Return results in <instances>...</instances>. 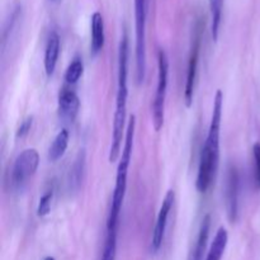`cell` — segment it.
<instances>
[{"label": "cell", "instance_id": "1", "mask_svg": "<svg viewBox=\"0 0 260 260\" xmlns=\"http://www.w3.org/2000/svg\"><path fill=\"white\" fill-rule=\"evenodd\" d=\"M222 103L223 94L221 90L216 91L215 102H213V112L211 118L210 129L205 146L201 152L200 167H198L196 187L201 193H206L210 189L211 184L215 180L216 173L220 161V129L221 118H222Z\"/></svg>", "mask_w": 260, "mask_h": 260}, {"label": "cell", "instance_id": "2", "mask_svg": "<svg viewBox=\"0 0 260 260\" xmlns=\"http://www.w3.org/2000/svg\"><path fill=\"white\" fill-rule=\"evenodd\" d=\"M127 62H128V41L127 35L123 33L118 48V88L116 96V111L113 117V132H112V145L109 150V161L114 162L121 155L122 139H123L124 123L127 114V98H128V86H127Z\"/></svg>", "mask_w": 260, "mask_h": 260}, {"label": "cell", "instance_id": "3", "mask_svg": "<svg viewBox=\"0 0 260 260\" xmlns=\"http://www.w3.org/2000/svg\"><path fill=\"white\" fill-rule=\"evenodd\" d=\"M135 128H136V117L132 116L129 118L128 126H127L123 150H122L121 159H119L118 168H117L116 185H114L113 196H112V206L111 211H109L108 222H107V230H117L118 228V218L122 205H123L124 194H126L127 175H128V168L129 162H131L132 150H134Z\"/></svg>", "mask_w": 260, "mask_h": 260}, {"label": "cell", "instance_id": "4", "mask_svg": "<svg viewBox=\"0 0 260 260\" xmlns=\"http://www.w3.org/2000/svg\"><path fill=\"white\" fill-rule=\"evenodd\" d=\"M146 12L147 0H135L136 27V79L141 84L146 73Z\"/></svg>", "mask_w": 260, "mask_h": 260}, {"label": "cell", "instance_id": "5", "mask_svg": "<svg viewBox=\"0 0 260 260\" xmlns=\"http://www.w3.org/2000/svg\"><path fill=\"white\" fill-rule=\"evenodd\" d=\"M168 75H169V60L164 50L160 48L157 52V88L152 102V123L155 131H160L164 124L165 96L168 89Z\"/></svg>", "mask_w": 260, "mask_h": 260}, {"label": "cell", "instance_id": "6", "mask_svg": "<svg viewBox=\"0 0 260 260\" xmlns=\"http://www.w3.org/2000/svg\"><path fill=\"white\" fill-rule=\"evenodd\" d=\"M40 165V155L36 149H27L18 155L12 169V184L22 188L30 177L35 175Z\"/></svg>", "mask_w": 260, "mask_h": 260}, {"label": "cell", "instance_id": "7", "mask_svg": "<svg viewBox=\"0 0 260 260\" xmlns=\"http://www.w3.org/2000/svg\"><path fill=\"white\" fill-rule=\"evenodd\" d=\"M201 23L198 24L196 36L193 38L192 48H190L189 61H188V71H187V81H185V90H184V101L185 106L190 107L193 102V91H194V83L197 78V69H198V58H200V48H201Z\"/></svg>", "mask_w": 260, "mask_h": 260}, {"label": "cell", "instance_id": "8", "mask_svg": "<svg viewBox=\"0 0 260 260\" xmlns=\"http://www.w3.org/2000/svg\"><path fill=\"white\" fill-rule=\"evenodd\" d=\"M175 201V193L174 190H168L167 196H165L162 205L160 207L159 215H157L156 225H155L154 233H152V240H151V250L156 253L162 245V240H164L165 230L168 226V218H169L170 211H172L173 205Z\"/></svg>", "mask_w": 260, "mask_h": 260}, {"label": "cell", "instance_id": "9", "mask_svg": "<svg viewBox=\"0 0 260 260\" xmlns=\"http://www.w3.org/2000/svg\"><path fill=\"white\" fill-rule=\"evenodd\" d=\"M226 207L230 222H236L239 213V173L234 165L229 167L226 177Z\"/></svg>", "mask_w": 260, "mask_h": 260}, {"label": "cell", "instance_id": "10", "mask_svg": "<svg viewBox=\"0 0 260 260\" xmlns=\"http://www.w3.org/2000/svg\"><path fill=\"white\" fill-rule=\"evenodd\" d=\"M80 107V101L73 89L63 86L58 94V114L65 122H74Z\"/></svg>", "mask_w": 260, "mask_h": 260}, {"label": "cell", "instance_id": "11", "mask_svg": "<svg viewBox=\"0 0 260 260\" xmlns=\"http://www.w3.org/2000/svg\"><path fill=\"white\" fill-rule=\"evenodd\" d=\"M58 53H60V37L53 30L48 36L47 45H46L45 70L47 76H51L53 74V71H55L56 65H57Z\"/></svg>", "mask_w": 260, "mask_h": 260}, {"label": "cell", "instance_id": "12", "mask_svg": "<svg viewBox=\"0 0 260 260\" xmlns=\"http://www.w3.org/2000/svg\"><path fill=\"white\" fill-rule=\"evenodd\" d=\"M104 46V20L99 12L91 15V53L96 55Z\"/></svg>", "mask_w": 260, "mask_h": 260}, {"label": "cell", "instance_id": "13", "mask_svg": "<svg viewBox=\"0 0 260 260\" xmlns=\"http://www.w3.org/2000/svg\"><path fill=\"white\" fill-rule=\"evenodd\" d=\"M210 228H211V216L206 215L205 217H203L202 223H201L197 243H196L194 250H193L192 258H190V260H203V255H205L206 253V246H207L208 236H210Z\"/></svg>", "mask_w": 260, "mask_h": 260}, {"label": "cell", "instance_id": "14", "mask_svg": "<svg viewBox=\"0 0 260 260\" xmlns=\"http://www.w3.org/2000/svg\"><path fill=\"white\" fill-rule=\"evenodd\" d=\"M229 235L228 231L225 228H220L216 233L215 239H213L211 248L208 250L207 255H206V260H221L222 259L223 254H225L226 246H228Z\"/></svg>", "mask_w": 260, "mask_h": 260}, {"label": "cell", "instance_id": "15", "mask_svg": "<svg viewBox=\"0 0 260 260\" xmlns=\"http://www.w3.org/2000/svg\"><path fill=\"white\" fill-rule=\"evenodd\" d=\"M69 145V131L66 128L61 129L57 134V136L53 140L52 145L50 147V151H48V159L52 162L57 161L58 159L63 156L66 149H68Z\"/></svg>", "mask_w": 260, "mask_h": 260}, {"label": "cell", "instance_id": "16", "mask_svg": "<svg viewBox=\"0 0 260 260\" xmlns=\"http://www.w3.org/2000/svg\"><path fill=\"white\" fill-rule=\"evenodd\" d=\"M84 169H85V154L80 152L70 170V187L74 189L79 188V185H80Z\"/></svg>", "mask_w": 260, "mask_h": 260}, {"label": "cell", "instance_id": "17", "mask_svg": "<svg viewBox=\"0 0 260 260\" xmlns=\"http://www.w3.org/2000/svg\"><path fill=\"white\" fill-rule=\"evenodd\" d=\"M83 70H84V65L81 58L76 57L74 58L73 62L69 65L68 70H66L65 74V80L68 84H75L78 83V80L80 79V76L83 75Z\"/></svg>", "mask_w": 260, "mask_h": 260}, {"label": "cell", "instance_id": "18", "mask_svg": "<svg viewBox=\"0 0 260 260\" xmlns=\"http://www.w3.org/2000/svg\"><path fill=\"white\" fill-rule=\"evenodd\" d=\"M117 254V231H108L107 233L106 244H104L103 255L102 260H116Z\"/></svg>", "mask_w": 260, "mask_h": 260}, {"label": "cell", "instance_id": "19", "mask_svg": "<svg viewBox=\"0 0 260 260\" xmlns=\"http://www.w3.org/2000/svg\"><path fill=\"white\" fill-rule=\"evenodd\" d=\"M253 180L255 189H260V142L253 146Z\"/></svg>", "mask_w": 260, "mask_h": 260}, {"label": "cell", "instance_id": "20", "mask_svg": "<svg viewBox=\"0 0 260 260\" xmlns=\"http://www.w3.org/2000/svg\"><path fill=\"white\" fill-rule=\"evenodd\" d=\"M52 197H53L52 190H48V192H46L45 194L41 197L40 203H38V208H37V215L40 216V217H45V216H47L48 213H50Z\"/></svg>", "mask_w": 260, "mask_h": 260}, {"label": "cell", "instance_id": "21", "mask_svg": "<svg viewBox=\"0 0 260 260\" xmlns=\"http://www.w3.org/2000/svg\"><path fill=\"white\" fill-rule=\"evenodd\" d=\"M33 124V117H27L24 121L20 123L19 128L17 131V139H24L28 134H29L30 128Z\"/></svg>", "mask_w": 260, "mask_h": 260}, {"label": "cell", "instance_id": "22", "mask_svg": "<svg viewBox=\"0 0 260 260\" xmlns=\"http://www.w3.org/2000/svg\"><path fill=\"white\" fill-rule=\"evenodd\" d=\"M45 260H55V259H53L52 256H47V258H46Z\"/></svg>", "mask_w": 260, "mask_h": 260}, {"label": "cell", "instance_id": "23", "mask_svg": "<svg viewBox=\"0 0 260 260\" xmlns=\"http://www.w3.org/2000/svg\"><path fill=\"white\" fill-rule=\"evenodd\" d=\"M50 2H56V0H50Z\"/></svg>", "mask_w": 260, "mask_h": 260}]
</instances>
